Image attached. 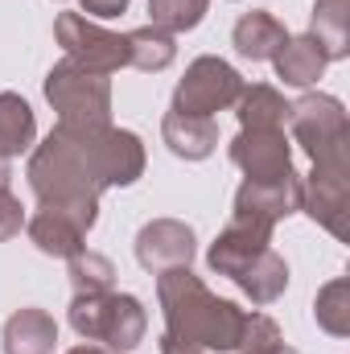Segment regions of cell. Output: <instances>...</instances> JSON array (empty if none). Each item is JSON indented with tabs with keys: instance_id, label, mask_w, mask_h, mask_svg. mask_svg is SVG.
<instances>
[{
	"instance_id": "obj_1",
	"label": "cell",
	"mask_w": 350,
	"mask_h": 354,
	"mask_svg": "<svg viewBox=\"0 0 350 354\" xmlns=\"http://www.w3.org/2000/svg\"><path fill=\"white\" fill-rule=\"evenodd\" d=\"M157 297L165 313V334L198 346V351H235L243 334V309L231 301H219L190 268H174L157 276Z\"/></svg>"
},
{
	"instance_id": "obj_2",
	"label": "cell",
	"mask_w": 350,
	"mask_h": 354,
	"mask_svg": "<svg viewBox=\"0 0 350 354\" xmlns=\"http://www.w3.org/2000/svg\"><path fill=\"white\" fill-rule=\"evenodd\" d=\"M71 326L87 342H103L107 351L128 354L145 342L149 313L128 292H91L71 301Z\"/></svg>"
},
{
	"instance_id": "obj_3",
	"label": "cell",
	"mask_w": 350,
	"mask_h": 354,
	"mask_svg": "<svg viewBox=\"0 0 350 354\" xmlns=\"http://www.w3.org/2000/svg\"><path fill=\"white\" fill-rule=\"evenodd\" d=\"M288 128L313 165H350V120L342 99L309 91L288 103Z\"/></svg>"
},
{
	"instance_id": "obj_4",
	"label": "cell",
	"mask_w": 350,
	"mask_h": 354,
	"mask_svg": "<svg viewBox=\"0 0 350 354\" xmlns=\"http://www.w3.org/2000/svg\"><path fill=\"white\" fill-rule=\"evenodd\" d=\"M46 99L58 111V124H71V128H107L111 124V83H107V75L83 71L71 58H62L46 75Z\"/></svg>"
},
{
	"instance_id": "obj_5",
	"label": "cell",
	"mask_w": 350,
	"mask_h": 354,
	"mask_svg": "<svg viewBox=\"0 0 350 354\" xmlns=\"http://www.w3.org/2000/svg\"><path fill=\"white\" fill-rule=\"evenodd\" d=\"M239 91H243V79H239V71H235L231 62H223V58H194L190 71H185V79L177 83L174 107H169V111L206 115V120H210L214 111L235 107Z\"/></svg>"
},
{
	"instance_id": "obj_6",
	"label": "cell",
	"mask_w": 350,
	"mask_h": 354,
	"mask_svg": "<svg viewBox=\"0 0 350 354\" xmlns=\"http://www.w3.org/2000/svg\"><path fill=\"white\" fill-rule=\"evenodd\" d=\"M54 37H58V46L66 50V58L79 62L83 71L111 75V71L128 66V37L107 33L103 25L87 21L83 12H62V17L54 21Z\"/></svg>"
},
{
	"instance_id": "obj_7",
	"label": "cell",
	"mask_w": 350,
	"mask_h": 354,
	"mask_svg": "<svg viewBox=\"0 0 350 354\" xmlns=\"http://www.w3.org/2000/svg\"><path fill=\"white\" fill-rule=\"evenodd\" d=\"M301 210L317 227H326L334 239H347L350 165H313V174L301 181Z\"/></svg>"
},
{
	"instance_id": "obj_8",
	"label": "cell",
	"mask_w": 350,
	"mask_h": 354,
	"mask_svg": "<svg viewBox=\"0 0 350 354\" xmlns=\"http://www.w3.org/2000/svg\"><path fill=\"white\" fill-rule=\"evenodd\" d=\"M99 210H83V206H54V202H42L37 214L25 223L29 227V239L37 243V252L46 256H79L87 248V231L95 227Z\"/></svg>"
},
{
	"instance_id": "obj_9",
	"label": "cell",
	"mask_w": 350,
	"mask_h": 354,
	"mask_svg": "<svg viewBox=\"0 0 350 354\" xmlns=\"http://www.w3.org/2000/svg\"><path fill=\"white\" fill-rule=\"evenodd\" d=\"M231 161L243 169V181H276V177L293 174L284 128H243L231 140Z\"/></svg>"
},
{
	"instance_id": "obj_10",
	"label": "cell",
	"mask_w": 350,
	"mask_h": 354,
	"mask_svg": "<svg viewBox=\"0 0 350 354\" xmlns=\"http://www.w3.org/2000/svg\"><path fill=\"white\" fill-rule=\"evenodd\" d=\"M136 260L145 272L161 276L174 268H190L194 260V231L177 218H153L136 235Z\"/></svg>"
},
{
	"instance_id": "obj_11",
	"label": "cell",
	"mask_w": 350,
	"mask_h": 354,
	"mask_svg": "<svg viewBox=\"0 0 350 354\" xmlns=\"http://www.w3.org/2000/svg\"><path fill=\"white\" fill-rule=\"evenodd\" d=\"M301 210V177L297 169L276 181H243L235 194V218H252L264 227H276L280 218Z\"/></svg>"
},
{
	"instance_id": "obj_12",
	"label": "cell",
	"mask_w": 350,
	"mask_h": 354,
	"mask_svg": "<svg viewBox=\"0 0 350 354\" xmlns=\"http://www.w3.org/2000/svg\"><path fill=\"white\" fill-rule=\"evenodd\" d=\"M99 169H103V185H132L145 174L140 136L124 132V128H103L99 132Z\"/></svg>"
},
{
	"instance_id": "obj_13",
	"label": "cell",
	"mask_w": 350,
	"mask_h": 354,
	"mask_svg": "<svg viewBox=\"0 0 350 354\" xmlns=\"http://www.w3.org/2000/svg\"><path fill=\"white\" fill-rule=\"evenodd\" d=\"M288 37H293V33H288L268 8H252V12H243V17L235 21V29H231L235 50H239L243 58H252V62H272Z\"/></svg>"
},
{
	"instance_id": "obj_14",
	"label": "cell",
	"mask_w": 350,
	"mask_h": 354,
	"mask_svg": "<svg viewBox=\"0 0 350 354\" xmlns=\"http://www.w3.org/2000/svg\"><path fill=\"white\" fill-rule=\"evenodd\" d=\"M161 136L169 145V153L181 157V161H202L219 149V128L214 120L206 115H181V111H169L161 120Z\"/></svg>"
},
{
	"instance_id": "obj_15",
	"label": "cell",
	"mask_w": 350,
	"mask_h": 354,
	"mask_svg": "<svg viewBox=\"0 0 350 354\" xmlns=\"http://www.w3.org/2000/svg\"><path fill=\"white\" fill-rule=\"evenodd\" d=\"M272 62H276V79L284 87H313L326 75V66H330V58L322 54V46L309 33L305 37H288Z\"/></svg>"
},
{
	"instance_id": "obj_16",
	"label": "cell",
	"mask_w": 350,
	"mask_h": 354,
	"mask_svg": "<svg viewBox=\"0 0 350 354\" xmlns=\"http://www.w3.org/2000/svg\"><path fill=\"white\" fill-rule=\"evenodd\" d=\"M58 326L46 309H17L4 326V354H54Z\"/></svg>"
},
{
	"instance_id": "obj_17",
	"label": "cell",
	"mask_w": 350,
	"mask_h": 354,
	"mask_svg": "<svg viewBox=\"0 0 350 354\" xmlns=\"http://www.w3.org/2000/svg\"><path fill=\"white\" fill-rule=\"evenodd\" d=\"M309 37L322 46L330 62L350 54V0H313L309 12Z\"/></svg>"
},
{
	"instance_id": "obj_18",
	"label": "cell",
	"mask_w": 350,
	"mask_h": 354,
	"mask_svg": "<svg viewBox=\"0 0 350 354\" xmlns=\"http://www.w3.org/2000/svg\"><path fill=\"white\" fill-rule=\"evenodd\" d=\"M33 136H37L33 107H29L21 95L4 91V95H0V157L12 161L17 153H25V149L33 145Z\"/></svg>"
},
{
	"instance_id": "obj_19",
	"label": "cell",
	"mask_w": 350,
	"mask_h": 354,
	"mask_svg": "<svg viewBox=\"0 0 350 354\" xmlns=\"http://www.w3.org/2000/svg\"><path fill=\"white\" fill-rule=\"evenodd\" d=\"M235 115H239L243 128H284V124H288V103H284V95L276 87L256 83V87L239 91Z\"/></svg>"
},
{
	"instance_id": "obj_20",
	"label": "cell",
	"mask_w": 350,
	"mask_h": 354,
	"mask_svg": "<svg viewBox=\"0 0 350 354\" xmlns=\"http://www.w3.org/2000/svg\"><path fill=\"white\" fill-rule=\"evenodd\" d=\"M235 284L252 297V305H272V301L288 288V264H284V256H276V252L268 248V252H264L260 260L248 268Z\"/></svg>"
},
{
	"instance_id": "obj_21",
	"label": "cell",
	"mask_w": 350,
	"mask_h": 354,
	"mask_svg": "<svg viewBox=\"0 0 350 354\" xmlns=\"http://www.w3.org/2000/svg\"><path fill=\"white\" fill-rule=\"evenodd\" d=\"M174 58H177L174 33H165L157 25H145V29L128 33V66H136V71H165Z\"/></svg>"
},
{
	"instance_id": "obj_22",
	"label": "cell",
	"mask_w": 350,
	"mask_h": 354,
	"mask_svg": "<svg viewBox=\"0 0 350 354\" xmlns=\"http://www.w3.org/2000/svg\"><path fill=\"white\" fill-rule=\"evenodd\" d=\"M313 317H317V326L330 338H350V280L347 276H338L326 288H317Z\"/></svg>"
},
{
	"instance_id": "obj_23",
	"label": "cell",
	"mask_w": 350,
	"mask_h": 354,
	"mask_svg": "<svg viewBox=\"0 0 350 354\" xmlns=\"http://www.w3.org/2000/svg\"><path fill=\"white\" fill-rule=\"evenodd\" d=\"M111 280H116V268L107 256H99V252H79V256H71V288H75V297H91V292H111Z\"/></svg>"
},
{
	"instance_id": "obj_24",
	"label": "cell",
	"mask_w": 350,
	"mask_h": 354,
	"mask_svg": "<svg viewBox=\"0 0 350 354\" xmlns=\"http://www.w3.org/2000/svg\"><path fill=\"white\" fill-rule=\"evenodd\" d=\"M206 8H210V0H149V17L165 33H185V29L202 25Z\"/></svg>"
},
{
	"instance_id": "obj_25",
	"label": "cell",
	"mask_w": 350,
	"mask_h": 354,
	"mask_svg": "<svg viewBox=\"0 0 350 354\" xmlns=\"http://www.w3.org/2000/svg\"><path fill=\"white\" fill-rule=\"evenodd\" d=\"M284 338H280V330H276V322L272 317H264V313H248L243 317V334H239V354H272L280 346Z\"/></svg>"
},
{
	"instance_id": "obj_26",
	"label": "cell",
	"mask_w": 350,
	"mask_h": 354,
	"mask_svg": "<svg viewBox=\"0 0 350 354\" xmlns=\"http://www.w3.org/2000/svg\"><path fill=\"white\" fill-rule=\"evenodd\" d=\"M21 227H25L21 198H17L12 189H0V243L12 239V235H21Z\"/></svg>"
},
{
	"instance_id": "obj_27",
	"label": "cell",
	"mask_w": 350,
	"mask_h": 354,
	"mask_svg": "<svg viewBox=\"0 0 350 354\" xmlns=\"http://www.w3.org/2000/svg\"><path fill=\"white\" fill-rule=\"evenodd\" d=\"M79 4L87 8L91 17H103V21H111V17L128 12V0H79Z\"/></svg>"
},
{
	"instance_id": "obj_28",
	"label": "cell",
	"mask_w": 350,
	"mask_h": 354,
	"mask_svg": "<svg viewBox=\"0 0 350 354\" xmlns=\"http://www.w3.org/2000/svg\"><path fill=\"white\" fill-rule=\"evenodd\" d=\"M161 354H206V351H198V346H185V342H177V338H161Z\"/></svg>"
},
{
	"instance_id": "obj_29",
	"label": "cell",
	"mask_w": 350,
	"mask_h": 354,
	"mask_svg": "<svg viewBox=\"0 0 350 354\" xmlns=\"http://www.w3.org/2000/svg\"><path fill=\"white\" fill-rule=\"evenodd\" d=\"M8 181H12V169H8V157H0V189H8Z\"/></svg>"
},
{
	"instance_id": "obj_30",
	"label": "cell",
	"mask_w": 350,
	"mask_h": 354,
	"mask_svg": "<svg viewBox=\"0 0 350 354\" xmlns=\"http://www.w3.org/2000/svg\"><path fill=\"white\" fill-rule=\"evenodd\" d=\"M66 354H116V351H107V346H75V351H66Z\"/></svg>"
},
{
	"instance_id": "obj_31",
	"label": "cell",
	"mask_w": 350,
	"mask_h": 354,
	"mask_svg": "<svg viewBox=\"0 0 350 354\" xmlns=\"http://www.w3.org/2000/svg\"><path fill=\"white\" fill-rule=\"evenodd\" d=\"M272 354H297V351H293V346H284V342H280V346H276V351H272Z\"/></svg>"
}]
</instances>
